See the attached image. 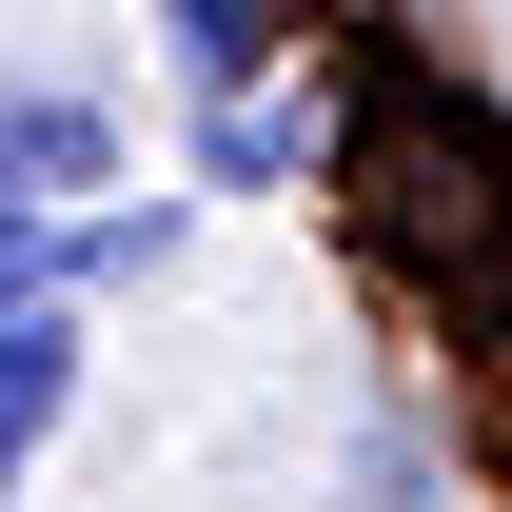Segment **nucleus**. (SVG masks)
<instances>
[{
    "label": "nucleus",
    "mask_w": 512,
    "mask_h": 512,
    "mask_svg": "<svg viewBox=\"0 0 512 512\" xmlns=\"http://www.w3.org/2000/svg\"><path fill=\"white\" fill-rule=\"evenodd\" d=\"M158 40H178V79L217 99V119H256V79L296 60V20H256V0H197V20H158Z\"/></svg>",
    "instance_id": "nucleus-2"
},
{
    "label": "nucleus",
    "mask_w": 512,
    "mask_h": 512,
    "mask_svg": "<svg viewBox=\"0 0 512 512\" xmlns=\"http://www.w3.org/2000/svg\"><path fill=\"white\" fill-rule=\"evenodd\" d=\"M0 158H20L40 197H99V178H119V138H99V99H40V79L0 99Z\"/></svg>",
    "instance_id": "nucleus-3"
},
{
    "label": "nucleus",
    "mask_w": 512,
    "mask_h": 512,
    "mask_svg": "<svg viewBox=\"0 0 512 512\" xmlns=\"http://www.w3.org/2000/svg\"><path fill=\"white\" fill-rule=\"evenodd\" d=\"M60 394H79V316L40 296V316H0V493H20V453L60 434Z\"/></svg>",
    "instance_id": "nucleus-1"
},
{
    "label": "nucleus",
    "mask_w": 512,
    "mask_h": 512,
    "mask_svg": "<svg viewBox=\"0 0 512 512\" xmlns=\"http://www.w3.org/2000/svg\"><path fill=\"white\" fill-rule=\"evenodd\" d=\"M40 276H60V217H40L20 158H0V316H40Z\"/></svg>",
    "instance_id": "nucleus-4"
}]
</instances>
